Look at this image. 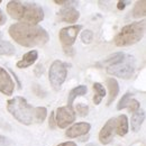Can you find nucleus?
Here are the masks:
<instances>
[{"instance_id": "nucleus-1", "label": "nucleus", "mask_w": 146, "mask_h": 146, "mask_svg": "<svg viewBox=\"0 0 146 146\" xmlns=\"http://www.w3.org/2000/svg\"><path fill=\"white\" fill-rule=\"evenodd\" d=\"M9 35L16 43L25 47L43 46L50 39L48 33L43 27L24 23L11 25L9 27Z\"/></svg>"}, {"instance_id": "nucleus-2", "label": "nucleus", "mask_w": 146, "mask_h": 146, "mask_svg": "<svg viewBox=\"0 0 146 146\" xmlns=\"http://www.w3.org/2000/svg\"><path fill=\"white\" fill-rule=\"evenodd\" d=\"M7 13L10 17L17 19L20 23L37 25L44 19V11L40 6L35 2L9 1L7 5Z\"/></svg>"}, {"instance_id": "nucleus-3", "label": "nucleus", "mask_w": 146, "mask_h": 146, "mask_svg": "<svg viewBox=\"0 0 146 146\" xmlns=\"http://www.w3.org/2000/svg\"><path fill=\"white\" fill-rule=\"evenodd\" d=\"M7 109L23 125H31L35 121V108H33L25 98L15 97L8 100Z\"/></svg>"}, {"instance_id": "nucleus-4", "label": "nucleus", "mask_w": 146, "mask_h": 146, "mask_svg": "<svg viewBox=\"0 0 146 146\" xmlns=\"http://www.w3.org/2000/svg\"><path fill=\"white\" fill-rule=\"evenodd\" d=\"M145 20L126 25L115 37V44L119 47L130 46L138 43L145 34Z\"/></svg>"}, {"instance_id": "nucleus-5", "label": "nucleus", "mask_w": 146, "mask_h": 146, "mask_svg": "<svg viewBox=\"0 0 146 146\" xmlns=\"http://www.w3.org/2000/svg\"><path fill=\"white\" fill-rule=\"evenodd\" d=\"M107 72L110 75L121 78V79H129L135 72V60L133 56L126 54V57L118 64L107 68Z\"/></svg>"}, {"instance_id": "nucleus-6", "label": "nucleus", "mask_w": 146, "mask_h": 146, "mask_svg": "<svg viewBox=\"0 0 146 146\" xmlns=\"http://www.w3.org/2000/svg\"><path fill=\"white\" fill-rule=\"evenodd\" d=\"M66 65L61 62L60 60H56L52 63L51 68H50V72H48V79H50V83L53 87L54 90H60L62 84L64 83L65 79H66Z\"/></svg>"}, {"instance_id": "nucleus-7", "label": "nucleus", "mask_w": 146, "mask_h": 146, "mask_svg": "<svg viewBox=\"0 0 146 146\" xmlns=\"http://www.w3.org/2000/svg\"><path fill=\"white\" fill-rule=\"evenodd\" d=\"M82 26L81 25H72V26H68V27H64L60 31V40L63 45V48L65 51L66 54H70L72 50V46L76 39L78 34L80 33Z\"/></svg>"}, {"instance_id": "nucleus-8", "label": "nucleus", "mask_w": 146, "mask_h": 146, "mask_svg": "<svg viewBox=\"0 0 146 146\" xmlns=\"http://www.w3.org/2000/svg\"><path fill=\"white\" fill-rule=\"evenodd\" d=\"M75 120V112L69 107H60L55 113V123L60 128H66Z\"/></svg>"}, {"instance_id": "nucleus-9", "label": "nucleus", "mask_w": 146, "mask_h": 146, "mask_svg": "<svg viewBox=\"0 0 146 146\" xmlns=\"http://www.w3.org/2000/svg\"><path fill=\"white\" fill-rule=\"evenodd\" d=\"M15 90V82L13 81L10 74L3 68L0 66V91L6 96H11Z\"/></svg>"}, {"instance_id": "nucleus-10", "label": "nucleus", "mask_w": 146, "mask_h": 146, "mask_svg": "<svg viewBox=\"0 0 146 146\" xmlns=\"http://www.w3.org/2000/svg\"><path fill=\"white\" fill-rule=\"evenodd\" d=\"M91 129V125L89 123L86 121H81V123H76L72 125L65 131L66 137L69 138H76V137H81L82 135H86L90 131Z\"/></svg>"}, {"instance_id": "nucleus-11", "label": "nucleus", "mask_w": 146, "mask_h": 146, "mask_svg": "<svg viewBox=\"0 0 146 146\" xmlns=\"http://www.w3.org/2000/svg\"><path fill=\"white\" fill-rule=\"evenodd\" d=\"M113 133H115V118H110L99 133L100 143L104 145L109 144L113 138Z\"/></svg>"}, {"instance_id": "nucleus-12", "label": "nucleus", "mask_w": 146, "mask_h": 146, "mask_svg": "<svg viewBox=\"0 0 146 146\" xmlns=\"http://www.w3.org/2000/svg\"><path fill=\"white\" fill-rule=\"evenodd\" d=\"M80 17V14L79 11L71 6H66L65 8L61 9L60 13H58V18L62 21H65V23H69V24H74L78 21V19Z\"/></svg>"}, {"instance_id": "nucleus-13", "label": "nucleus", "mask_w": 146, "mask_h": 146, "mask_svg": "<svg viewBox=\"0 0 146 146\" xmlns=\"http://www.w3.org/2000/svg\"><path fill=\"white\" fill-rule=\"evenodd\" d=\"M115 131L119 136H125L128 133V119L126 115H120L115 118Z\"/></svg>"}, {"instance_id": "nucleus-14", "label": "nucleus", "mask_w": 146, "mask_h": 146, "mask_svg": "<svg viewBox=\"0 0 146 146\" xmlns=\"http://www.w3.org/2000/svg\"><path fill=\"white\" fill-rule=\"evenodd\" d=\"M38 57V53L37 51H31L26 54H24V56L21 57V60L17 62V68L19 69H25V68H28L31 65H33L35 63V61Z\"/></svg>"}, {"instance_id": "nucleus-15", "label": "nucleus", "mask_w": 146, "mask_h": 146, "mask_svg": "<svg viewBox=\"0 0 146 146\" xmlns=\"http://www.w3.org/2000/svg\"><path fill=\"white\" fill-rule=\"evenodd\" d=\"M145 119V111L144 110H138L136 112L133 113L131 116V120H130V125H131V130L133 131H138L142 125H143V121Z\"/></svg>"}, {"instance_id": "nucleus-16", "label": "nucleus", "mask_w": 146, "mask_h": 146, "mask_svg": "<svg viewBox=\"0 0 146 146\" xmlns=\"http://www.w3.org/2000/svg\"><path fill=\"white\" fill-rule=\"evenodd\" d=\"M107 86H108V89H109V98H108V101H107V106H109L110 104L116 99V97L118 96L119 84H118V82H117L116 79L109 78L107 80Z\"/></svg>"}, {"instance_id": "nucleus-17", "label": "nucleus", "mask_w": 146, "mask_h": 146, "mask_svg": "<svg viewBox=\"0 0 146 146\" xmlns=\"http://www.w3.org/2000/svg\"><path fill=\"white\" fill-rule=\"evenodd\" d=\"M88 92V88L86 86H79L76 88L72 89L70 93H69V97H68V107L70 109H73V101L75 98L80 97V96H84L86 93Z\"/></svg>"}, {"instance_id": "nucleus-18", "label": "nucleus", "mask_w": 146, "mask_h": 146, "mask_svg": "<svg viewBox=\"0 0 146 146\" xmlns=\"http://www.w3.org/2000/svg\"><path fill=\"white\" fill-rule=\"evenodd\" d=\"M125 57H126V54L123 53V52L113 53V54L109 55L108 57H106V60L104 61V64H105L107 68H109V66H112V65H116V64L120 63Z\"/></svg>"}, {"instance_id": "nucleus-19", "label": "nucleus", "mask_w": 146, "mask_h": 146, "mask_svg": "<svg viewBox=\"0 0 146 146\" xmlns=\"http://www.w3.org/2000/svg\"><path fill=\"white\" fill-rule=\"evenodd\" d=\"M93 90L96 92V94L93 97V102H94V105H99L101 102L102 98L106 96V90H105L104 86L99 82H96L93 84Z\"/></svg>"}, {"instance_id": "nucleus-20", "label": "nucleus", "mask_w": 146, "mask_h": 146, "mask_svg": "<svg viewBox=\"0 0 146 146\" xmlns=\"http://www.w3.org/2000/svg\"><path fill=\"white\" fill-rule=\"evenodd\" d=\"M146 14V1H137L135 3V7L133 9V16L135 18H139V17H144Z\"/></svg>"}, {"instance_id": "nucleus-21", "label": "nucleus", "mask_w": 146, "mask_h": 146, "mask_svg": "<svg viewBox=\"0 0 146 146\" xmlns=\"http://www.w3.org/2000/svg\"><path fill=\"white\" fill-rule=\"evenodd\" d=\"M15 53L16 50L11 43L0 39V55H14Z\"/></svg>"}, {"instance_id": "nucleus-22", "label": "nucleus", "mask_w": 146, "mask_h": 146, "mask_svg": "<svg viewBox=\"0 0 146 146\" xmlns=\"http://www.w3.org/2000/svg\"><path fill=\"white\" fill-rule=\"evenodd\" d=\"M47 115V109L45 107H37L35 108V121L42 123L46 118Z\"/></svg>"}, {"instance_id": "nucleus-23", "label": "nucleus", "mask_w": 146, "mask_h": 146, "mask_svg": "<svg viewBox=\"0 0 146 146\" xmlns=\"http://www.w3.org/2000/svg\"><path fill=\"white\" fill-rule=\"evenodd\" d=\"M131 96H133V94H131L130 92L125 93V94L123 96V98L119 100L118 105H117V110H121V109H124V108H127L128 102H129V100L131 99Z\"/></svg>"}, {"instance_id": "nucleus-24", "label": "nucleus", "mask_w": 146, "mask_h": 146, "mask_svg": "<svg viewBox=\"0 0 146 146\" xmlns=\"http://www.w3.org/2000/svg\"><path fill=\"white\" fill-rule=\"evenodd\" d=\"M81 39L84 44H90L93 39V33L90 29H86L81 33Z\"/></svg>"}, {"instance_id": "nucleus-25", "label": "nucleus", "mask_w": 146, "mask_h": 146, "mask_svg": "<svg viewBox=\"0 0 146 146\" xmlns=\"http://www.w3.org/2000/svg\"><path fill=\"white\" fill-rule=\"evenodd\" d=\"M127 108L134 113V112H136V111L139 110V108H141V104H139L136 99H130L129 102H128Z\"/></svg>"}, {"instance_id": "nucleus-26", "label": "nucleus", "mask_w": 146, "mask_h": 146, "mask_svg": "<svg viewBox=\"0 0 146 146\" xmlns=\"http://www.w3.org/2000/svg\"><path fill=\"white\" fill-rule=\"evenodd\" d=\"M75 109H76L78 113H79L80 116L84 117V116H87V115H88L89 107H88L87 105H83V104H78V105H76V107H75Z\"/></svg>"}, {"instance_id": "nucleus-27", "label": "nucleus", "mask_w": 146, "mask_h": 146, "mask_svg": "<svg viewBox=\"0 0 146 146\" xmlns=\"http://www.w3.org/2000/svg\"><path fill=\"white\" fill-rule=\"evenodd\" d=\"M50 127L52 128V129H54L56 127V123H55V112H51V116H50Z\"/></svg>"}, {"instance_id": "nucleus-28", "label": "nucleus", "mask_w": 146, "mask_h": 146, "mask_svg": "<svg viewBox=\"0 0 146 146\" xmlns=\"http://www.w3.org/2000/svg\"><path fill=\"white\" fill-rule=\"evenodd\" d=\"M56 5H76V1H63V0H55Z\"/></svg>"}, {"instance_id": "nucleus-29", "label": "nucleus", "mask_w": 146, "mask_h": 146, "mask_svg": "<svg viewBox=\"0 0 146 146\" xmlns=\"http://www.w3.org/2000/svg\"><path fill=\"white\" fill-rule=\"evenodd\" d=\"M6 23V16H5V14L2 13V10H0V25H2V24H5Z\"/></svg>"}, {"instance_id": "nucleus-30", "label": "nucleus", "mask_w": 146, "mask_h": 146, "mask_svg": "<svg viewBox=\"0 0 146 146\" xmlns=\"http://www.w3.org/2000/svg\"><path fill=\"white\" fill-rule=\"evenodd\" d=\"M57 146H78L75 143H73V142H65V143H62V144H60V145Z\"/></svg>"}, {"instance_id": "nucleus-31", "label": "nucleus", "mask_w": 146, "mask_h": 146, "mask_svg": "<svg viewBox=\"0 0 146 146\" xmlns=\"http://www.w3.org/2000/svg\"><path fill=\"white\" fill-rule=\"evenodd\" d=\"M125 7H126V3H125V2H121V1H119L118 5H117V8H118L119 10H123Z\"/></svg>"}, {"instance_id": "nucleus-32", "label": "nucleus", "mask_w": 146, "mask_h": 146, "mask_svg": "<svg viewBox=\"0 0 146 146\" xmlns=\"http://www.w3.org/2000/svg\"><path fill=\"white\" fill-rule=\"evenodd\" d=\"M6 142H7V138H6L5 136L0 135V144H1V143H6Z\"/></svg>"}, {"instance_id": "nucleus-33", "label": "nucleus", "mask_w": 146, "mask_h": 146, "mask_svg": "<svg viewBox=\"0 0 146 146\" xmlns=\"http://www.w3.org/2000/svg\"><path fill=\"white\" fill-rule=\"evenodd\" d=\"M87 146H98V145H96V144H88Z\"/></svg>"}, {"instance_id": "nucleus-34", "label": "nucleus", "mask_w": 146, "mask_h": 146, "mask_svg": "<svg viewBox=\"0 0 146 146\" xmlns=\"http://www.w3.org/2000/svg\"><path fill=\"white\" fill-rule=\"evenodd\" d=\"M0 3H1V0H0Z\"/></svg>"}]
</instances>
